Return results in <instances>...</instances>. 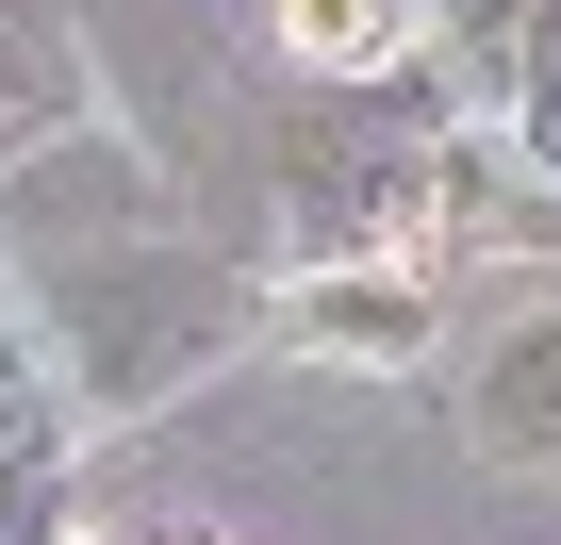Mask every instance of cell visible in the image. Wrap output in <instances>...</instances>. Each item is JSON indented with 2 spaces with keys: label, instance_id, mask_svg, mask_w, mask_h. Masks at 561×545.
<instances>
[{
  "label": "cell",
  "instance_id": "cell-1",
  "mask_svg": "<svg viewBox=\"0 0 561 545\" xmlns=\"http://www.w3.org/2000/svg\"><path fill=\"white\" fill-rule=\"evenodd\" d=\"M479 430L528 446V463H561V315H512V348L479 364Z\"/></svg>",
  "mask_w": 561,
  "mask_h": 545
},
{
  "label": "cell",
  "instance_id": "cell-2",
  "mask_svg": "<svg viewBox=\"0 0 561 545\" xmlns=\"http://www.w3.org/2000/svg\"><path fill=\"white\" fill-rule=\"evenodd\" d=\"M280 34H298V67H397L413 50L397 0H280Z\"/></svg>",
  "mask_w": 561,
  "mask_h": 545
},
{
  "label": "cell",
  "instance_id": "cell-3",
  "mask_svg": "<svg viewBox=\"0 0 561 545\" xmlns=\"http://www.w3.org/2000/svg\"><path fill=\"white\" fill-rule=\"evenodd\" d=\"M18 116H50V67H34V50H0V133H18Z\"/></svg>",
  "mask_w": 561,
  "mask_h": 545
}]
</instances>
